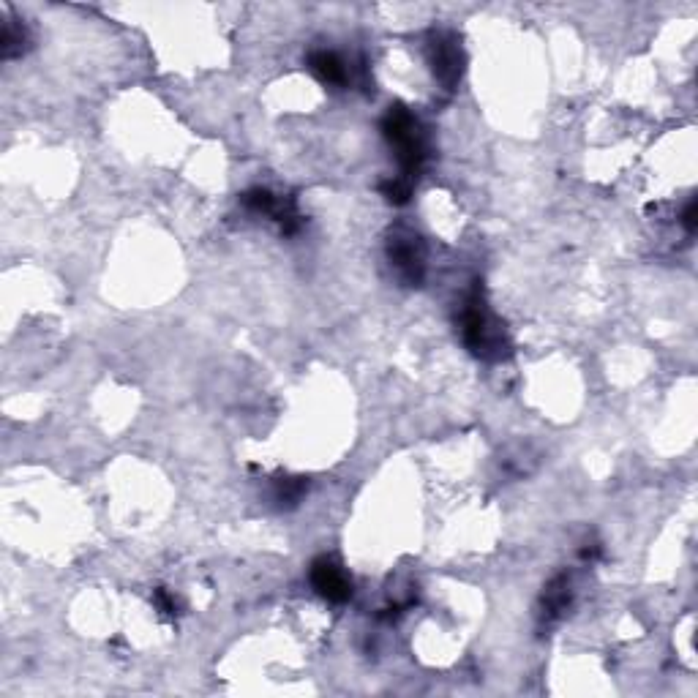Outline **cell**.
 Instances as JSON below:
<instances>
[{
    "label": "cell",
    "instance_id": "cell-1",
    "mask_svg": "<svg viewBox=\"0 0 698 698\" xmlns=\"http://www.w3.org/2000/svg\"><path fill=\"white\" fill-rule=\"evenodd\" d=\"M459 330L461 339L467 344V349L480 360H505L510 358V341L505 328L499 325V320L491 314L483 287L475 284L467 292V298L461 303L459 311Z\"/></svg>",
    "mask_w": 698,
    "mask_h": 698
},
{
    "label": "cell",
    "instance_id": "cell-2",
    "mask_svg": "<svg viewBox=\"0 0 698 698\" xmlns=\"http://www.w3.org/2000/svg\"><path fill=\"white\" fill-rule=\"evenodd\" d=\"M382 137L388 140V145L396 153V161L401 167V178L415 180L420 178L423 172V164H426V156H429V148H426V134H423V126L420 120L412 115V112L404 107V104H393L385 112L382 118Z\"/></svg>",
    "mask_w": 698,
    "mask_h": 698
},
{
    "label": "cell",
    "instance_id": "cell-3",
    "mask_svg": "<svg viewBox=\"0 0 698 698\" xmlns=\"http://www.w3.org/2000/svg\"><path fill=\"white\" fill-rule=\"evenodd\" d=\"M388 262L404 287H420L426 279V243L409 227H396L388 235Z\"/></svg>",
    "mask_w": 698,
    "mask_h": 698
},
{
    "label": "cell",
    "instance_id": "cell-4",
    "mask_svg": "<svg viewBox=\"0 0 698 698\" xmlns=\"http://www.w3.org/2000/svg\"><path fill=\"white\" fill-rule=\"evenodd\" d=\"M426 58H429L434 80L442 88H459L461 77H464L467 55H464V47H461V39L456 33H450V30H431L429 39H426Z\"/></svg>",
    "mask_w": 698,
    "mask_h": 698
},
{
    "label": "cell",
    "instance_id": "cell-5",
    "mask_svg": "<svg viewBox=\"0 0 698 698\" xmlns=\"http://www.w3.org/2000/svg\"><path fill=\"white\" fill-rule=\"evenodd\" d=\"M240 202L249 210H254V213H265V216H270L273 221H279L284 235H295V232L300 230V224H303L295 197H276L270 189L257 186V189L243 191Z\"/></svg>",
    "mask_w": 698,
    "mask_h": 698
},
{
    "label": "cell",
    "instance_id": "cell-6",
    "mask_svg": "<svg viewBox=\"0 0 698 698\" xmlns=\"http://www.w3.org/2000/svg\"><path fill=\"white\" fill-rule=\"evenodd\" d=\"M311 587L317 589V595L328 603H347L352 598V579L336 559L320 557L311 562Z\"/></svg>",
    "mask_w": 698,
    "mask_h": 698
},
{
    "label": "cell",
    "instance_id": "cell-7",
    "mask_svg": "<svg viewBox=\"0 0 698 698\" xmlns=\"http://www.w3.org/2000/svg\"><path fill=\"white\" fill-rule=\"evenodd\" d=\"M570 603H573V584H570L568 573H559L546 584L543 595H540V622L554 625L557 619L565 617Z\"/></svg>",
    "mask_w": 698,
    "mask_h": 698
},
{
    "label": "cell",
    "instance_id": "cell-8",
    "mask_svg": "<svg viewBox=\"0 0 698 698\" xmlns=\"http://www.w3.org/2000/svg\"><path fill=\"white\" fill-rule=\"evenodd\" d=\"M306 63H309V69L314 71V77H320L325 85H347V82L352 80L349 66L339 58V55H336V52L314 50L309 52Z\"/></svg>",
    "mask_w": 698,
    "mask_h": 698
},
{
    "label": "cell",
    "instance_id": "cell-9",
    "mask_svg": "<svg viewBox=\"0 0 698 698\" xmlns=\"http://www.w3.org/2000/svg\"><path fill=\"white\" fill-rule=\"evenodd\" d=\"M28 47H30L28 28H25L20 20L6 17V20H3V36H0V52H3V58L6 60L20 58V55L28 52Z\"/></svg>",
    "mask_w": 698,
    "mask_h": 698
},
{
    "label": "cell",
    "instance_id": "cell-10",
    "mask_svg": "<svg viewBox=\"0 0 698 698\" xmlns=\"http://www.w3.org/2000/svg\"><path fill=\"white\" fill-rule=\"evenodd\" d=\"M306 491H309V480L306 478H281L273 486V502L279 508H295Z\"/></svg>",
    "mask_w": 698,
    "mask_h": 698
},
{
    "label": "cell",
    "instance_id": "cell-11",
    "mask_svg": "<svg viewBox=\"0 0 698 698\" xmlns=\"http://www.w3.org/2000/svg\"><path fill=\"white\" fill-rule=\"evenodd\" d=\"M412 189H415V183L407 178H401V175L379 183V194H382L390 205H407L409 197H412Z\"/></svg>",
    "mask_w": 698,
    "mask_h": 698
},
{
    "label": "cell",
    "instance_id": "cell-12",
    "mask_svg": "<svg viewBox=\"0 0 698 698\" xmlns=\"http://www.w3.org/2000/svg\"><path fill=\"white\" fill-rule=\"evenodd\" d=\"M153 606H156L164 617H175L180 611L178 598H175L172 592H167V589H156V592H153Z\"/></svg>",
    "mask_w": 698,
    "mask_h": 698
},
{
    "label": "cell",
    "instance_id": "cell-13",
    "mask_svg": "<svg viewBox=\"0 0 698 698\" xmlns=\"http://www.w3.org/2000/svg\"><path fill=\"white\" fill-rule=\"evenodd\" d=\"M682 227L693 235L696 232V200H690L688 205H685V210H682Z\"/></svg>",
    "mask_w": 698,
    "mask_h": 698
}]
</instances>
